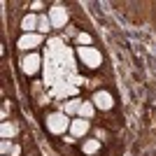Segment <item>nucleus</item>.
I'll use <instances>...</instances> for the list:
<instances>
[{"mask_svg":"<svg viewBox=\"0 0 156 156\" xmlns=\"http://www.w3.org/2000/svg\"><path fill=\"white\" fill-rule=\"evenodd\" d=\"M19 154H21V149L16 147V144H14V147H12V156H19Z\"/></svg>","mask_w":156,"mask_h":156,"instance_id":"obj_18","label":"nucleus"},{"mask_svg":"<svg viewBox=\"0 0 156 156\" xmlns=\"http://www.w3.org/2000/svg\"><path fill=\"white\" fill-rule=\"evenodd\" d=\"M89 128H91L89 119L77 117V119H72V124H70V135H75V137H84L86 133H89Z\"/></svg>","mask_w":156,"mask_h":156,"instance_id":"obj_6","label":"nucleus"},{"mask_svg":"<svg viewBox=\"0 0 156 156\" xmlns=\"http://www.w3.org/2000/svg\"><path fill=\"white\" fill-rule=\"evenodd\" d=\"M75 140H77V137H75V135H65V142H68V144H72V142H75Z\"/></svg>","mask_w":156,"mask_h":156,"instance_id":"obj_16","label":"nucleus"},{"mask_svg":"<svg viewBox=\"0 0 156 156\" xmlns=\"http://www.w3.org/2000/svg\"><path fill=\"white\" fill-rule=\"evenodd\" d=\"M12 140H2L0 142V151H2V156H7V154H12Z\"/></svg>","mask_w":156,"mask_h":156,"instance_id":"obj_14","label":"nucleus"},{"mask_svg":"<svg viewBox=\"0 0 156 156\" xmlns=\"http://www.w3.org/2000/svg\"><path fill=\"white\" fill-rule=\"evenodd\" d=\"M49 21H51L54 28H65V23H68V9L61 5H54L49 9Z\"/></svg>","mask_w":156,"mask_h":156,"instance_id":"obj_3","label":"nucleus"},{"mask_svg":"<svg viewBox=\"0 0 156 156\" xmlns=\"http://www.w3.org/2000/svg\"><path fill=\"white\" fill-rule=\"evenodd\" d=\"M77 56L82 58V63L89 65V68H98V65L103 63L100 51H98V49H93V47H77Z\"/></svg>","mask_w":156,"mask_h":156,"instance_id":"obj_2","label":"nucleus"},{"mask_svg":"<svg viewBox=\"0 0 156 156\" xmlns=\"http://www.w3.org/2000/svg\"><path fill=\"white\" fill-rule=\"evenodd\" d=\"M79 105H82V100H68V103L61 105V112H63V114H68V117L79 114Z\"/></svg>","mask_w":156,"mask_h":156,"instance_id":"obj_11","label":"nucleus"},{"mask_svg":"<svg viewBox=\"0 0 156 156\" xmlns=\"http://www.w3.org/2000/svg\"><path fill=\"white\" fill-rule=\"evenodd\" d=\"M70 124H72L70 117L63 114V112H54V114L47 117V130H49V133H56V135L65 133V130L70 128Z\"/></svg>","mask_w":156,"mask_h":156,"instance_id":"obj_1","label":"nucleus"},{"mask_svg":"<svg viewBox=\"0 0 156 156\" xmlns=\"http://www.w3.org/2000/svg\"><path fill=\"white\" fill-rule=\"evenodd\" d=\"M0 135H2V140H12V137L16 135V126H14L12 121H2V124H0Z\"/></svg>","mask_w":156,"mask_h":156,"instance_id":"obj_10","label":"nucleus"},{"mask_svg":"<svg viewBox=\"0 0 156 156\" xmlns=\"http://www.w3.org/2000/svg\"><path fill=\"white\" fill-rule=\"evenodd\" d=\"M93 105H96V107H100V110H112V107H114V98L110 96V93L107 91H96L93 93V100H91Z\"/></svg>","mask_w":156,"mask_h":156,"instance_id":"obj_5","label":"nucleus"},{"mask_svg":"<svg viewBox=\"0 0 156 156\" xmlns=\"http://www.w3.org/2000/svg\"><path fill=\"white\" fill-rule=\"evenodd\" d=\"M40 42H42V35H40V33H23V35L19 37V49L28 51V49L40 47Z\"/></svg>","mask_w":156,"mask_h":156,"instance_id":"obj_4","label":"nucleus"},{"mask_svg":"<svg viewBox=\"0 0 156 156\" xmlns=\"http://www.w3.org/2000/svg\"><path fill=\"white\" fill-rule=\"evenodd\" d=\"M21 30L23 33H37V14H26L21 21Z\"/></svg>","mask_w":156,"mask_h":156,"instance_id":"obj_8","label":"nucleus"},{"mask_svg":"<svg viewBox=\"0 0 156 156\" xmlns=\"http://www.w3.org/2000/svg\"><path fill=\"white\" fill-rule=\"evenodd\" d=\"M93 114H96V105H93L91 100H84V103L79 105V117L82 119H89V121H91Z\"/></svg>","mask_w":156,"mask_h":156,"instance_id":"obj_9","label":"nucleus"},{"mask_svg":"<svg viewBox=\"0 0 156 156\" xmlns=\"http://www.w3.org/2000/svg\"><path fill=\"white\" fill-rule=\"evenodd\" d=\"M42 7H44L42 2H33V5H30V9H42Z\"/></svg>","mask_w":156,"mask_h":156,"instance_id":"obj_17","label":"nucleus"},{"mask_svg":"<svg viewBox=\"0 0 156 156\" xmlns=\"http://www.w3.org/2000/svg\"><path fill=\"white\" fill-rule=\"evenodd\" d=\"M51 21H49V16L47 14H37V33L40 35H44V33H49L51 30Z\"/></svg>","mask_w":156,"mask_h":156,"instance_id":"obj_12","label":"nucleus"},{"mask_svg":"<svg viewBox=\"0 0 156 156\" xmlns=\"http://www.w3.org/2000/svg\"><path fill=\"white\" fill-rule=\"evenodd\" d=\"M82 149H84V154H96L100 149V140H84Z\"/></svg>","mask_w":156,"mask_h":156,"instance_id":"obj_13","label":"nucleus"},{"mask_svg":"<svg viewBox=\"0 0 156 156\" xmlns=\"http://www.w3.org/2000/svg\"><path fill=\"white\" fill-rule=\"evenodd\" d=\"M21 68H23L26 75H35L40 70V56L37 54H28L26 58H23V63H21Z\"/></svg>","mask_w":156,"mask_h":156,"instance_id":"obj_7","label":"nucleus"},{"mask_svg":"<svg viewBox=\"0 0 156 156\" xmlns=\"http://www.w3.org/2000/svg\"><path fill=\"white\" fill-rule=\"evenodd\" d=\"M77 42L82 47H84V44H91V35H89V33H77Z\"/></svg>","mask_w":156,"mask_h":156,"instance_id":"obj_15","label":"nucleus"}]
</instances>
